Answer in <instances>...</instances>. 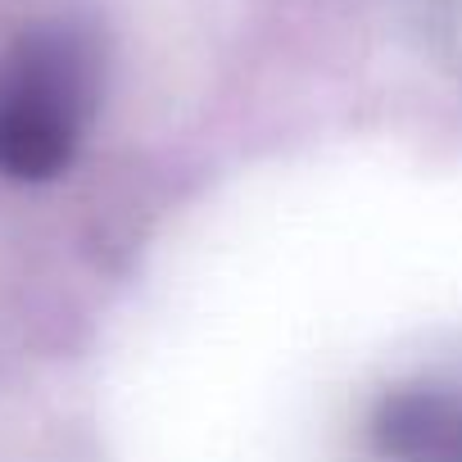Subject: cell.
I'll list each match as a JSON object with an SVG mask.
<instances>
[{
  "label": "cell",
  "instance_id": "obj_2",
  "mask_svg": "<svg viewBox=\"0 0 462 462\" xmlns=\"http://www.w3.org/2000/svg\"><path fill=\"white\" fill-rule=\"evenodd\" d=\"M381 444L394 462H462V399L444 390L399 394L381 412Z\"/></svg>",
  "mask_w": 462,
  "mask_h": 462
},
{
  "label": "cell",
  "instance_id": "obj_1",
  "mask_svg": "<svg viewBox=\"0 0 462 462\" xmlns=\"http://www.w3.org/2000/svg\"><path fill=\"white\" fill-rule=\"evenodd\" d=\"M91 114V60L64 32L28 37L0 64V177L51 181L82 141Z\"/></svg>",
  "mask_w": 462,
  "mask_h": 462
}]
</instances>
